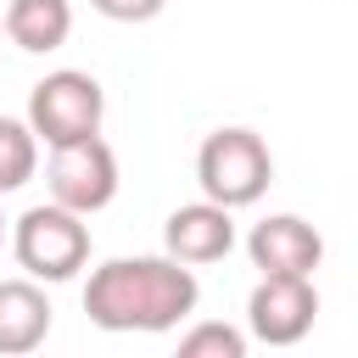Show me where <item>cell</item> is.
<instances>
[{"label": "cell", "instance_id": "obj_11", "mask_svg": "<svg viewBox=\"0 0 358 358\" xmlns=\"http://www.w3.org/2000/svg\"><path fill=\"white\" fill-rule=\"evenodd\" d=\"M39 168V140L28 129V117H6L0 112V196L22 190Z\"/></svg>", "mask_w": 358, "mask_h": 358}, {"label": "cell", "instance_id": "obj_13", "mask_svg": "<svg viewBox=\"0 0 358 358\" xmlns=\"http://www.w3.org/2000/svg\"><path fill=\"white\" fill-rule=\"evenodd\" d=\"M90 6H95L106 22H151L168 0H90Z\"/></svg>", "mask_w": 358, "mask_h": 358}, {"label": "cell", "instance_id": "obj_5", "mask_svg": "<svg viewBox=\"0 0 358 358\" xmlns=\"http://www.w3.org/2000/svg\"><path fill=\"white\" fill-rule=\"evenodd\" d=\"M45 179H50V201L56 207L90 218V213L112 207V196H117V151L101 134L50 145V173Z\"/></svg>", "mask_w": 358, "mask_h": 358}, {"label": "cell", "instance_id": "obj_14", "mask_svg": "<svg viewBox=\"0 0 358 358\" xmlns=\"http://www.w3.org/2000/svg\"><path fill=\"white\" fill-rule=\"evenodd\" d=\"M0 241H6V218H0Z\"/></svg>", "mask_w": 358, "mask_h": 358}, {"label": "cell", "instance_id": "obj_2", "mask_svg": "<svg viewBox=\"0 0 358 358\" xmlns=\"http://www.w3.org/2000/svg\"><path fill=\"white\" fill-rule=\"evenodd\" d=\"M11 257H17V268L28 280H45V285L73 280L90 263V224H84V213H67L56 201L28 207L11 224Z\"/></svg>", "mask_w": 358, "mask_h": 358}, {"label": "cell", "instance_id": "obj_12", "mask_svg": "<svg viewBox=\"0 0 358 358\" xmlns=\"http://www.w3.org/2000/svg\"><path fill=\"white\" fill-rule=\"evenodd\" d=\"M179 358H246V330L218 324V319L190 324V330L179 336Z\"/></svg>", "mask_w": 358, "mask_h": 358}, {"label": "cell", "instance_id": "obj_6", "mask_svg": "<svg viewBox=\"0 0 358 358\" xmlns=\"http://www.w3.org/2000/svg\"><path fill=\"white\" fill-rule=\"evenodd\" d=\"M319 319L313 274H263L246 296V330L263 347H296Z\"/></svg>", "mask_w": 358, "mask_h": 358}, {"label": "cell", "instance_id": "obj_9", "mask_svg": "<svg viewBox=\"0 0 358 358\" xmlns=\"http://www.w3.org/2000/svg\"><path fill=\"white\" fill-rule=\"evenodd\" d=\"M50 336V296L39 280H0V358H22Z\"/></svg>", "mask_w": 358, "mask_h": 358}, {"label": "cell", "instance_id": "obj_8", "mask_svg": "<svg viewBox=\"0 0 358 358\" xmlns=\"http://www.w3.org/2000/svg\"><path fill=\"white\" fill-rule=\"evenodd\" d=\"M162 252L179 257V263H190V268L229 257V252H235V218H229V207H218V201H207V196L173 207L168 224H162Z\"/></svg>", "mask_w": 358, "mask_h": 358}, {"label": "cell", "instance_id": "obj_10", "mask_svg": "<svg viewBox=\"0 0 358 358\" xmlns=\"http://www.w3.org/2000/svg\"><path fill=\"white\" fill-rule=\"evenodd\" d=\"M6 39L28 56H50L67 45L73 34V0H11L6 17H0Z\"/></svg>", "mask_w": 358, "mask_h": 358}, {"label": "cell", "instance_id": "obj_4", "mask_svg": "<svg viewBox=\"0 0 358 358\" xmlns=\"http://www.w3.org/2000/svg\"><path fill=\"white\" fill-rule=\"evenodd\" d=\"M101 117H106V90L78 67H56L28 90V129L45 145L101 134Z\"/></svg>", "mask_w": 358, "mask_h": 358}, {"label": "cell", "instance_id": "obj_1", "mask_svg": "<svg viewBox=\"0 0 358 358\" xmlns=\"http://www.w3.org/2000/svg\"><path fill=\"white\" fill-rule=\"evenodd\" d=\"M201 302V285L190 274V263L179 257H106L101 268H90L84 285V313L101 330H145L162 336L173 324H185Z\"/></svg>", "mask_w": 358, "mask_h": 358}, {"label": "cell", "instance_id": "obj_7", "mask_svg": "<svg viewBox=\"0 0 358 358\" xmlns=\"http://www.w3.org/2000/svg\"><path fill=\"white\" fill-rule=\"evenodd\" d=\"M246 257L257 274H313L324 263V235L296 213H268L246 235Z\"/></svg>", "mask_w": 358, "mask_h": 358}, {"label": "cell", "instance_id": "obj_15", "mask_svg": "<svg viewBox=\"0 0 358 358\" xmlns=\"http://www.w3.org/2000/svg\"><path fill=\"white\" fill-rule=\"evenodd\" d=\"M0 34H6V28H0Z\"/></svg>", "mask_w": 358, "mask_h": 358}, {"label": "cell", "instance_id": "obj_3", "mask_svg": "<svg viewBox=\"0 0 358 358\" xmlns=\"http://www.w3.org/2000/svg\"><path fill=\"white\" fill-rule=\"evenodd\" d=\"M274 179V157L263 145V134L252 129H213L196 151V185L207 201L218 207H252Z\"/></svg>", "mask_w": 358, "mask_h": 358}]
</instances>
